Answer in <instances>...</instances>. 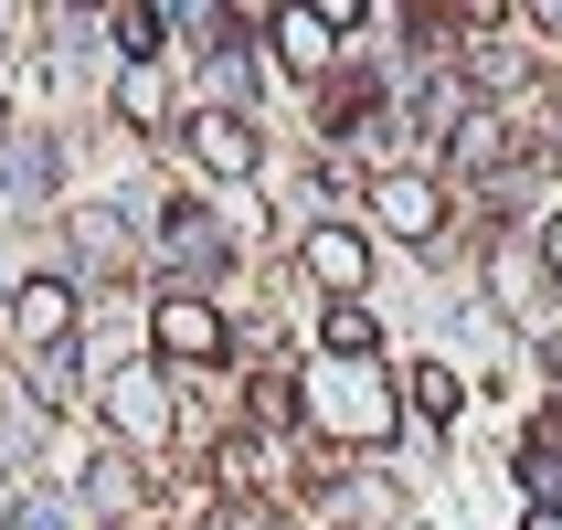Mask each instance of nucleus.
Listing matches in <instances>:
<instances>
[{
	"label": "nucleus",
	"mask_w": 562,
	"mask_h": 530,
	"mask_svg": "<svg viewBox=\"0 0 562 530\" xmlns=\"http://www.w3.org/2000/svg\"><path fill=\"white\" fill-rule=\"evenodd\" d=\"M191 138H202V159H213V170H255V138H245V117H202Z\"/></svg>",
	"instance_id": "nucleus-3"
},
{
	"label": "nucleus",
	"mask_w": 562,
	"mask_h": 530,
	"mask_svg": "<svg viewBox=\"0 0 562 530\" xmlns=\"http://www.w3.org/2000/svg\"><path fill=\"white\" fill-rule=\"evenodd\" d=\"M223 530H277V520H223Z\"/></svg>",
	"instance_id": "nucleus-7"
},
{
	"label": "nucleus",
	"mask_w": 562,
	"mask_h": 530,
	"mask_svg": "<svg viewBox=\"0 0 562 530\" xmlns=\"http://www.w3.org/2000/svg\"><path fill=\"white\" fill-rule=\"evenodd\" d=\"M22 329L32 340H64V286H22Z\"/></svg>",
	"instance_id": "nucleus-5"
},
{
	"label": "nucleus",
	"mask_w": 562,
	"mask_h": 530,
	"mask_svg": "<svg viewBox=\"0 0 562 530\" xmlns=\"http://www.w3.org/2000/svg\"><path fill=\"white\" fill-rule=\"evenodd\" d=\"M159 245H170V255H191V266H213V255H223V234L202 223V202H170V213H159Z\"/></svg>",
	"instance_id": "nucleus-1"
},
{
	"label": "nucleus",
	"mask_w": 562,
	"mask_h": 530,
	"mask_svg": "<svg viewBox=\"0 0 562 530\" xmlns=\"http://www.w3.org/2000/svg\"><path fill=\"white\" fill-rule=\"evenodd\" d=\"M159 340L202 361V350H223V329H213V308H181V297H170V308H159Z\"/></svg>",
	"instance_id": "nucleus-2"
},
{
	"label": "nucleus",
	"mask_w": 562,
	"mask_h": 530,
	"mask_svg": "<svg viewBox=\"0 0 562 530\" xmlns=\"http://www.w3.org/2000/svg\"><path fill=\"white\" fill-rule=\"evenodd\" d=\"M382 223H393V234H436V191H414V181H382Z\"/></svg>",
	"instance_id": "nucleus-4"
},
{
	"label": "nucleus",
	"mask_w": 562,
	"mask_h": 530,
	"mask_svg": "<svg viewBox=\"0 0 562 530\" xmlns=\"http://www.w3.org/2000/svg\"><path fill=\"white\" fill-rule=\"evenodd\" d=\"M318 277H329V286H361V245H350V234H318Z\"/></svg>",
	"instance_id": "nucleus-6"
}]
</instances>
